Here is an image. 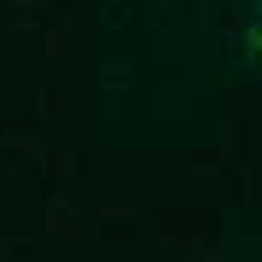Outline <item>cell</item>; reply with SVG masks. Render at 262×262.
<instances>
[{
    "mask_svg": "<svg viewBox=\"0 0 262 262\" xmlns=\"http://www.w3.org/2000/svg\"><path fill=\"white\" fill-rule=\"evenodd\" d=\"M258 49H262V20H258Z\"/></svg>",
    "mask_w": 262,
    "mask_h": 262,
    "instance_id": "1",
    "label": "cell"
}]
</instances>
